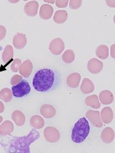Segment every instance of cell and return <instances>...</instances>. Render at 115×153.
<instances>
[{
    "mask_svg": "<svg viewBox=\"0 0 115 153\" xmlns=\"http://www.w3.org/2000/svg\"><path fill=\"white\" fill-rule=\"evenodd\" d=\"M40 137L39 132L33 129L25 136L14 137L10 135L1 142V145L8 153H30V145Z\"/></svg>",
    "mask_w": 115,
    "mask_h": 153,
    "instance_id": "cell-1",
    "label": "cell"
},
{
    "mask_svg": "<svg viewBox=\"0 0 115 153\" xmlns=\"http://www.w3.org/2000/svg\"><path fill=\"white\" fill-rule=\"evenodd\" d=\"M12 97V91L9 88H3L0 91V99L6 102H11Z\"/></svg>",
    "mask_w": 115,
    "mask_h": 153,
    "instance_id": "cell-27",
    "label": "cell"
},
{
    "mask_svg": "<svg viewBox=\"0 0 115 153\" xmlns=\"http://www.w3.org/2000/svg\"><path fill=\"white\" fill-rule=\"evenodd\" d=\"M90 132V126L85 117L80 119L75 123L72 130V141L76 143H81L88 136Z\"/></svg>",
    "mask_w": 115,
    "mask_h": 153,
    "instance_id": "cell-3",
    "label": "cell"
},
{
    "mask_svg": "<svg viewBox=\"0 0 115 153\" xmlns=\"http://www.w3.org/2000/svg\"><path fill=\"white\" fill-rule=\"evenodd\" d=\"M22 76L20 75H15L12 76L11 79V85H15L18 84L22 81Z\"/></svg>",
    "mask_w": 115,
    "mask_h": 153,
    "instance_id": "cell-30",
    "label": "cell"
},
{
    "mask_svg": "<svg viewBox=\"0 0 115 153\" xmlns=\"http://www.w3.org/2000/svg\"><path fill=\"white\" fill-rule=\"evenodd\" d=\"M96 55L101 59H105L108 58L109 49L108 47L105 45H100L97 47Z\"/></svg>",
    "mask_w": 115,
    "mask_h": 153,
    "instance_id": "cell-25",
    "label": "cell"
},
{
    "mask_svg": "<svg viewBox=\"0 0 115 153\" xmlns=\"http://www.w3.org/2000/svg\"><path fill=\"white\" fill-rule=\"evenodd\" d=\"M62 59L67 64L73 62L75 59V52L71 49L66 50L62 55Z\"/></svg>",
    "mask_w": 115,
    "mask_h": 153,
    "instance_id": "cell-26",
    "label": "cell"
},
{
    "mask_svg": "<svg viewBox=\"0 0 115 153\" xmlns=\"http://www.w3.org/2000/svg\"><path fill=\"white\" fill-rule=\"evenodd\" d=\"M100 115V118H102V121L107 124L111 123L114 118L113 111L110 107L103 108L102 110Z\"/></svg>",
    "mask_w": 115,
    "mask_h": 153,
    "instance_id": "cell-16",
    "label": "cell"
},
{
    "mask_svg": "<svg viewBox=\"0 0 115 153\" xmlns=\"http://www.w3.org/2000/svg\"><path fill=\"white\" fill-rule=\"evenodd\" d=\"M55 74L49 68L39 70L35 74L33 80V85L35 90L41 92H47L53 86Z\"/></svg>",
    "mask_w": 115,
    "mask_h": 153,
    "instance_id": "cell-2",
    "label": "cell"
},
{
    "mask_svg": "<svg viewBox=\"0 0 115 153\" xmlns=\"http://www.w3.org/2000/svg\"><path fill=\"white\" fill-rule=\"evenodd\" d=\"M13 130V124L9 120L5 121L0 125V135L1 136L10 135Z\"/></svg>",
    "mask_w": 115,
    "mask_h": 153,
    "instance_id": "cell-19",
    "label": "cell"
},
{
    "mask_svg": "<svg viewBox=\"0 0 115 153\" xmlns=\"http://www.w3.org/2000/svg\"><path fill=\"white\" fill-rule=\"evenodd\" d=\"M44 136L47 142L55 143L59 141L60 133L59 130L54 127H47L44 130Z\"/></svg>",
    "mask_w": 115,
    "mask_h": 153,
    "instance_id": "cell-5",
    "label": "cell"
},
{
    "mask_svg": "<svg viewBox=\"0 0 115 153\" xmlns=\"http://www.w3.org/2000/svg\"><path fill=\"white\" fill-rule=\"evenodd\" d=\"M81 76L78 73H73L67 77L66 82L68 87L70 88H76L80 84Z\"/></svg>",
    "mask_w": 115,
    "mask_h": 153,
    "instance_id": "cell-14",
    "label": "cell"
},
{
    "mask_svg": "<svg viewBox=\"0 0 115 153\" xmlns=\"http://www.w3.org/2000/svg\"><path fill=\"white\" fill-rule=\"evenodd\" d=\"M94 85L91 80L87 78L84 79L80 87L82 93L85 94L92 93L94 91Z\"/></svg>",
    "mask_w": 115,
    "mask_h": 153,
    "instance_id": "cell-18",
    "label": "cell"
},
{
    "mask_svg": "<svg viewBox=\"0 0 115 153\" xmlns=\"http://www.w3.org/2000/svg\"><path fill=\"white\" fill-rule=\"evenodd\" d=\"M21 65H22V60L19 58H16L11 63V70L12 72H17L19 71V68Z\"/></svg>",
    "mask_w": 115,
    "mask_h": 153,
    "instance_id": "cell-28",
    "label": "cell"
},
{
    "mask_svg": "<svg viewBox=\"0 0 115 153\" xmlns=\"http://www.w3.org/2000/svg\"><path fill=\"white\" fill-rule=\"evenodd\" d=\"M11 89L13 95L16 98L25 97L30 91V85L25 80H22L19 83L12 87Z\"/></svg>",
    "mask_w": 115,
    "mask_h": 153,
    "instance_id": "cell-4",
    "label": "cell"
},
{
    "mask_svg": "<svg viewBox=\"0 0 115 153\" xmlns=\"http://www.w3.org/2000/svg\"><path fill=\"white\" fill-rule=\"evenodd\" d=\"M106 3L108 6L115 7V1H106Z\"/></svg>",
    "mask_w": 115,
    "mask_h": 153,
    "instance_id": "cell-33",
    "label": "cell"
},
{
    "mask_svg": "<svg viewBox=\"0 0 115 153\" xmlns=\"http://www.w3.org/2000/svg\"><path fill=\"white\" fill-rule=\"evenodd\" d=\"M33 69V65L32 62L29 59H27L20 65L19 71L20 75L24 78H28L30 76Z\"/></svg>",
    "mask_w": 115,
    "mask_h": 153,
    "instance_id": "cell-9",
    "label": "cell"
},
{
    "mask_svg": "<svg viewBox=\"0 0 115 153\" xmlns=\"http://www.w3.org/2000/svg\"><path fill=\"white\" fill-rule=\"evenodd\" d=\"M115 131L111 127H108L105 128L102 131L100 137L102 142L105 143H110L115 139Z\"/></svg>",
    "mask_w": 115,
    "mask_h": 153,
    "instance_id": "cell-12",
    "label": "cell"
},
{
    "mask_svg": "<svg viewBox=\"0 0 115 153\" xmlns=\"http://www.w3.org/2000/svg\"><path fill=\"white\" fill-rule=\"evenodd\" d=\"M13 49L11 45H8L5 47V49L2 54V59L4 63H7L12 60L13 57Z\"/></svg>",
    "mask_w": 115,
    "mask_h": 153,
    "instance_id": "cell-24",
    "label": "cell"
},
{
    "mask_svg": "<svg viewBox=\"0 0 115 153\" xmlns=\"http://www.w3.org/2000/svg\"><path fill=\"white\" fill-rule=\"evenodd\" d=\"M85 103L87 106L94 109L99 108L101 105L100 102L99 100V97L96 94L87 97L85 98Z\"/></svg>",
    "mask_w": 115,
    "mask_h": 153,
    "instance_id": "cell-20",
    "label": "cell"
},
{
    "mask_svg": "<svg viewBox=\"0 0 115 153\" xmlns=\"http://www.w3.org/2000/svg\"><path fill=\"white\" fill-rule=\"evenodd\" d=\"M7 30L3 25H0V41H2L5 38L6 35Z\"/></svg>",
    "mask_w": 115,
    "mask_h": 153,
    "instance_id": "cell-32",
    "label": "cell"
},
{
    "mask_svg": "<svg viewBox=\"0 0 115 153\" xmlns=\"http://www.w3.org/2000/svg\"><path fill=\"white\" fill-rule=\"evenodd\" d=\"M3 121V117L0 116V123H1Z\"/></svg>",
    "mask_w": 115,
    "mask_h": 153,
    "instance_id": "cell-37",
    "label": "cell"
},
{
    "mask_svg": "<svg viewBox=\"0 0 115 153\" xmlns=\"http://www.w3.org/2000/svg\"><path fill=\"white\" fill-rule=\"evenodd\" d=\"M27 44V38L24 34L18 33L14 35L13 39V44L17 49H22L24 48Z\"/></svg>",
    "mask_w": 115,
    "mask_h": 153,
    "instance_id": "cell-11",
    "label": "cell"
},
{
    "mask_svg": "<svg viewBox=\"0 0 115 153\" xmlns=\"http://www.w3.org/2000/svg\"><path fill=\"white\" fill-rule=\"evenodd\" d=\"M53 8L49 4H44L40 8L39 15L40 17L44 20L50 19L53 13Z\"/></svg>",
    "mask_w": 115,
    "mask_h": 153,
    "instance_id": "cell-15",
    "label": "cell"
},
{
    "mask_svg": "<svg viewBox=\"0 0 115 153\" xmlns=\"http://www.w3.org/2000/svg\"><path fill=\"white\" fill-rule=\"evenodd\" d=\"M44 2H48V3H51V4H54L55 2V1H44Z\"/></svg>",
    "mask_w": 115,
    "mask_h": 153,
    "instance_id": "cell-36",
    "label": "cell"
},
{
    "mask_svg": "<svg viewBox=\"0 0 115 153\" xmlns=\"http://www.w3.org/2000/svg\"><path fill=\"white\" fill-rule=\"evenodd\" d=\"M111 49V56L114 59L115 58V53H114V52H115V44L112 45Z\"/></svg>",
    "mask_w": 115,
    "mask_h": 153,
    "instance_id": "cell-34",
    "label": "cell"
},
{
    "mask_svg": "<svg viewBox=\"0 0 115 153\" xmlns=\"http://www.w3.org/2000/svg\"><path fill=\"white\" fill-rule=\"evenodd\" d=\"M30 125L35 129H41L44 126L45 121L39 115H34L30 119Z\"/></svg>",
    "mask_w": 115,
    "mask_h": 153,
    "instance_id": "cell-23",
    "label": "cell"
},
{
    "mask_svg": "<svg viewBox=\"0 0 115 153\" xmlns=\"http://www.w3.org/2000/svg\"><path fill=\"white\" fill-rule=\"evenodd\" d=\"M49 49L53 55H60L65 49V44L62 39L57 38L52 40L49 46Z\"/></svg>",
    "mask_w": 115,
    "mask_h": 153,
    "instance_id": "cell-6",
    "label": "cell"
},
{
    "mask_svg": "<svg viewBox=\"0 0 115 153\" xmlns=\"http://www.w3.org/2000/svg\"><path fill=\"white\" fill-rule=\"evenodd\" d=\"M68 0H56L55 1V4L59 8H65L68 5Z\"/></svg>",
    "mask_w": 115,
    "mask_h": 153,
    "instance_id": "cell-31",
    "label": "cell"
},
{
    "mask_svg": "<svg viewBox=\"0 0 115 153\" xmlns=\"http://www.w3.org/2000/svg\"><path fill=\"white\" fill-rule=\"evenodd\" d=\"M40 113L45 118L50 119L55 116L56 110L53 105L45 104L43 105L40 108Z\"/></svg>",
    "mask_w": 115,
    "mask_h": 153,
    "instance_id": "cell-13",
    "label": "cell"
},
{
    "mask_svg": "<svg viewBox=\"0 0 115 153\" xmlns=\"http://www.w3.org/2000/svg\"><path fill=\"white\" fill-rule=\"evenodd\" d=\"M39 4L36 1H32L25 4L24 11L27 15L34 17L37 15L38 10Z\"/></svg>",
    "mask_w": 115,
    "mask_h": 153,
    "instance_id": "cell-10",
    "label": "cell"
},
{
    "mask_svg": "<svg viewBox=\"0 0 115 153\" xmlns=\"http://www.w3.org/2000/svg\"><path fill=\"white\" fill-rule=\"evenodd\" d=\"M82 0H70V8L71 9H78L79 8L82 4Z\"/></svg>",
    "mask_w": 115,
    "mask_h": 153,
    "instance_id": "cell-29",
    "label": "cell"
},
{
    "mask_svg": "<svg viewBox=\"0 0 115 153\" xmlns=\"http://www.w3.org/2000/svg\"><path fill=\"white\" fill-rule=\"evenodd\" d=\"M68 18V13L66 10H58L54 15V22L58 24H62L67 21Z\"/></svg>",
    "mask_w": 115,
    "mask_h": 153,
    "instance_id": "cell-22",
    "label": "cell"
},
{
    "mask_svg": "<svg viewBox=\"0 0 115 153\" xmlns=\"http://www.w3.org/2000/svg\"><path fill=\"white\" fill-rule=\"evenodd\" d=\"M103 62L95 58L90 59L87 64L88 70L93 74L99 73L103 69Z\"/></svg>",
    "mask_w": 115,
    "mask_h": 153,
    "instance_id": "cell-8",
    "label": "cell"
},
{
    "mask_svg": "<svg viewBox=\"0 0 115 153\" xmlns=\"http://www.w3.org/2000/svg\"><path fill=\"white\" fill-rule=\"evenodd\" d=\"M99 98L103 105H110L113 102L114 96L110 90H103L99 93Z\"/></svg>",
    "mask_w": 115,
    "mask_h": 153,
    "instance_id": "cell-17",
    "label": "cell"
},
{
    "mask_svg": "<svg viewBox=\"0 0 115 153\" xmlns=\"http://www.w3.org/2000/svg\"><path fill=\"white\" fill-rule=\"evenodd\" d=\"M5 110V106L3 102L0 101V113H3Z\"/></svg>",
    "mask_w": 115,
    "mask_h": 153,
    "instance_id": "cell-35",
    "label": "cell"
},
{
    "mask_svg": "<svg viewBox=\"0 0 115 153\" xmlns=\"http://www.w3.org/2000/svg\"><path fill=\"white\" fill-rule=\"evenodd\" d=\"M12 120L18 126H22L25 122V117L24 114L20 111L16 110L12 114Z\"/></svg>",
    "mask_w": 115,
    "mask_h": 153,
    "instance_id": "cell-21",
    "label": "cell"
},
{
    "mask_svg": "<svg viewBox=\"0 0 115 153\" xmlns=\"http://www.w3.org/2000/svg\"><path fill=\"white\" fill-rule=\"evenodd\" d=\"M86 117L95 127L101 128L103 126V123L100 118V112L98 111L89 110L86 114Z\"/></svg>",
    "mask_w": 115,
    "mask_h": 153,
    "instance_id": "cell-7",
    "label": "cell"
}]
</instances>
